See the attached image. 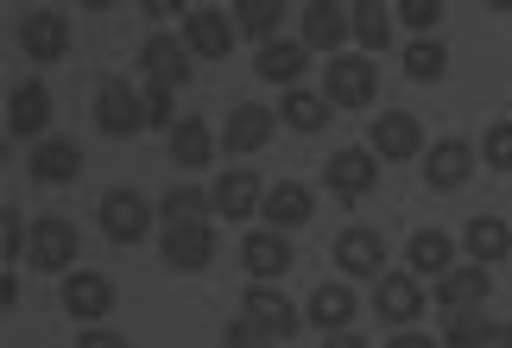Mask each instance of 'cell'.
I'll use <instances>...</instances> for the list:
<instances>
[{
    "label": "cell",
    "instance_id": "cell-9",
    "mask_svg": "<svg viewBox=\"0 0 512 348\" xmlns=\"http://www.w3.org/2000/svg\"><path fill=\"white\" fill-rule=\"evenodd\" d=\"M475 165H481V146H468L462 133H449V140H430V152L418 159V171H424V184L430 190H462L468 178H475Z\"/></svg>",
    "mask_w": 512,
    "mask_h": 348
},
{
    "label": "cell",
    "instance_id": "cell-8",
    "mask_svg": "<svg viewBox=\"0 0 512 348\" xmlns=\"http://www.w3.org/2000/svg\"><path fill=\"white\" fill-rule=\"evenodd\" d=\"M95 127L108 133V140H133V133H146V89L133 83H102L95 89Z\"/></svg>",
    "mask_w": 512,
    "mask_h": 348
},
{
    "label": "cell",
    "instance_id": "cell-17",
    "mask_svg": "<svg viewBox=\"0 0 512 348\" xmlns=\"http://www.w3.org/2000/svg\"><path fill=\"white\" fill-rule=\"evenodd\" d=\"M241 317H253V323H260V330H266L272 342H291V336L304 330V311H298V304H291V298L279 292V285H247Z\"/></svg>",
    "mask_w": 512,
    "mask_h": 348
},
{
    "label": "cell",
    "instance_id": "cell-15",
    "mask_svg": "<svg viewBox=\"0 0 512 348\" xmlns=\"http://www.w3.org/2000/svg\"><path fill=\"white\" fill-rule=\"evenodd\" d=\"M241 266L253 285H279L291 273V235H279V228H247L241 235Z\"/></svg>",
    "mask_w": 512,
    "mask_h": 348
},
{
    "label": "cell",
    "instance_id": "cell-38",
    "mask_svg": "<svg viewBox=\"0 0 512 348\" xmlns=\"http://www.w3.org/2000/svg\"><path fill=\"white\" fill-rule=\"evenodd\" d=\"M481 165H494V171H512V114L506 121L487 127V140H481Z\"/></svg>",
    "mask_w": 512,
    "mask_h": 348
},
{
    "label": "cell",
    "instance_id": "cell-36",
    "mask_svg": "<svg viewBox=\"0 0 512 348\" xmlns=\"http://www.w3.org/2000/svg\"><path fill=\"white\" fill-rule=\"evenodd\" d=\"M177 121H184V114H177V89L146 83V133H165V140H171Z\"/></svg>",
    "mask_w": 512,
    "mask_h": 348
},
{
    "label": "cell",
    "instance_id": "cell-12",
    "mask_svg": "<svg viewBox=\"0 0 512 348\" xmlns=\"http://www.w3.org/2000/svg\"><path fill=\"white\" fill-rule=\"evenodd\" d=\"M140 70H146V83H159V89H184L196 76V57L184 45V32H152L140 45Z\"/></svg>",
    "mask_w": 512,
    "mask_h": 348
},
{
    "label": "cell",
    "instance_id": "cell-19",
    "mask_svg": "<svg viewBox=\"0 0 512 348\" xmlns=\"http://www.w3.org/2000/svg\"><path fill=\"white\" fill-rule=\"evenodd\" d=\"M7 140H51V89L45 83H19L7 95Z\"/></svg>",
    "mask_w": 512,
    "mask_h": 348
},
{
    "label": "cell",
    "instance_id": "cell-41",
    "mask_svg": "<svg viewBox=\"0 0 512 348\" xmlns=\"http://www.w3.org/2000/svg\"><path fill=\"white\" fill-rule=\"evenodd\" d=\"M386 348H443V336H424V330H399Z\"/></svg>",
    "mask_w": 512,
    "mask_h": 348
},
{
    "label": "cell",
    "instance_id": "cell-5",
    "mask_svg": "<svg viewBox=\"0 0 512 348\" xmlns=\"http://www.w3.org/2000/svg\"><path fill=\"white\" fill-rule=\"evenodd\" d=\"M323 190H329V197H342V203H367L373 190H380V159H373L367 146H342V152H329V165H323Z\"/></svg>",
    "mask_w": 512,
    "mask_h": 348
},
{
    "label": "cell",
    "instance_id": "cell-7",
    "mask_svg": "<svg viewBox=\"0 0 512 348\" xmlns=\"http://www.w3.org/2000/svg\"><path fill=\"white\" fill-rule=\"evenodd\" d=\"M70 45H76L70 13H57V7H32L26 19H19V51H26L32 64H64Z\"/></svg>",
    "mask_w": 512,
    "mask_h": 348
},
{
    "label": "cell",
    "instance_id": "cell-24",
    "mask_svg": "<svg viewBox=\"0 0 512 348\" xmlns=\"http://www.w3.org/2000/svg\"><path fill=\"white\" fill-rule=\"evenodd\" d=\"M405 260H411V273H418V279H443L449 266H462L456 260V235H443V228H411Z\"/></svg>",
    "mask_w": 512,
    "mask_h": 348
},
{
    "label": "cell",
    "instance_id": "cell-44",
    "mask_svg": "<svg viewBox=\"0 0 512 348\" xmlns=\"http://www.w3.org/2000/svg\"><path fill=\"white\" fill-rule=\"evenodd\" d=\"M323 348H367V336H354V330H348V336H329Z\"/></svg>",
    "mask_w": 512,
    "mask_h": 348
},
{
    "label": "cell",
    "instance_id": "cell-40",
    "mask_svg": "<svg viewBox=\"0 0 512 348\" xmlns=\"http://www.w3.org/2000/svg\"><path fill=\"white\" fill-rule=\"evenodd\" d=\"M76 348H127V336L121 330H83V336H76Z\"/></svg>",
    "mask_w": 512,
    "mask_h": 348
},
{
    "label": "cell",
    "instance_id": "cell-14",
    "mask_svg": "<svg viewBox=\"0 0 512 348\" xmlns=\"http://www.w3.org/2000/svg\"><path fill=\"white\" fill-rule=\"evenodd\" d=\"M298 38L310 51H329V57H342V45L354 38V7H342V0H310V7H298Z\"/></svg>",
    "mask_w": 512,
    "mask_h": 348
},
{
    "label": "cell",
    "instance_id": "cell-21",
    "mask_svg": "<svg viewBox=\"0 0 512 348\" xmlns=\"http://www.w3.org/2000/svg\"><path fill=\"white\" fill-rule=\"evenodd\" d=\"M253 70L279 89H304V70H310V45L304 38H272V45L253 51Z\"/></svg>",
    "mask_w": 512,
    "mask_h": 348
},
{
    "label": "cell",
    "instance_id": "cell-4",
    "mask_svg": "<svg viewBox=\"0 0 512 348\" xmlns=\"http://www.w3.org/2000/svg\"><path fill=\"white\" fill-rule=\"evenodd\" d=\"M95 216H102V235L114 247H140L152 235V222H159V203H146L140 190H108Z\"/></svg>",
    "mask_w": 512,
    "mask_h": 348
},
{
    "label": "cell",
    "instance_id": "cell-1",
    "mask_svg": "<svg viewBox=\"0 0 512 348\" xmlns=\"http://www.w3.org/2000/svg\"><path fill=\"white\" fill-rule=\"evenodd\" d=\"M367 152H373L380 165H411V159H424V152H430L424 121H418V114H405V108L373 114V127H367Z\"/></svg>",
    "mask_w": 512,
    "mask_h": 348
},
{
    "label": "cell",
    "instance_id": "cell-27",
    "mask_svg": "<svg viewBox=\"0 0 512 348\" xmlns=\"http://www.w3.org/2000/svg\"><path fill=\"white\" fill-rule=\"evenodd\" d=\"M266 228H279V235H291V228H304V222H317V197H310L304 184H272L266 190Z\"/></svg>",
    "mask_w": 512,
    "mask_h": 348
},
{
    "label": "cell",
    "instance_id": "cell-42",
    "mask_svg": "<svg viewBox=\"0 0 512 348\" xmlns=\"http://www.w3.org/2000/svg\"><path fill=\"white\" fill-rule=\"evenodd\" d=\"M0 311H19V279H13V266H7V279H0Z\"/></svg>",
    "mask_w": 512,
    "mask_h": 348
},
{
    "label": "cell",
    "instance_id": "cell-34",
    "mask_svg": "<svg viewBox=\"0 0 512 348\" xmlns=\"http://www.w3.org/2000/svg\"><path fill=\"white\" fill-rule=\"evenodd\" d=\"M443 70H449L443 38H411V45H405V76H411V83H443Z\"/></svg>",
    "mask_w": 512,
    "mask_h": 348
},
{
    "label": "cell",
    "instance_id": "cell-33",
    "mask_svg": "<svg viewBox=\"0 0 512 348\" xmlns=\"http://www.w3.org/2000/svg\"><path fill=\"white\" fill-rule=\"evenodd\" d=\"M354 45H361V57H380L392 45V7L361 0V7H354Z\"/></svg>",
    "mask_w": 512,
    "mask_h": 348
},
{
    "label": "cell",
    "instance_id": "cell-31",
    "mask_svg": "<svg viewBox=\"0 0 512 348\" xmlns=\"http://www.w3.org/2000/svg\"><path fill=\"white\" fill-rule=\"evenodd\" d=\"M234 32L241 38H253V45H272V38H279V26H285V0H234Z\"/></svg>",
    "mask_w": 512,
    "mask_h": 348
},
{
    "label": "cell",
    "instance_id": "cell-43",
    "mask_svg": "<svg viewBox=\"0 0 512 348\" xmlns=\"http://www.w3.org/2000/svg\"><path fill=\"white\" fill-rule=\"evenodd\" d=\"M140 13H152V19H165V13H190V0H146Z\"/></svg>",
    "mask_w": 512,
    "mask_h": 348
},
{
    "label": "cell",
    "instance_id": "cell-10",
    "mask_svg": "<svg viewBox=\"0 0 512 348\" xmlns=\"http://www.w3.org/2000/svg\"><path fill=\"white\" fill-rule=\"evenodd\" d=\"M279 108H260V102H234L228 121H222V146L234 152V159H247V152H266L272 140H279Z\"/></svg>",
    "mask_w": 512,
    "mask_h": 348
},
{
    "label": "cell",
    "instance_id": "cell-39",
    "mask_svg": "<svg viewBox=\"0 0 512 348\" xmlns=\"http://www.w3.org/2000/svg\"><path fill=\"white\" fill-rule=\"evenodd\" d=\"M0 254H7V266L19 260V254H32V228L7 209V222H0Z\"/></svg>",
    "mask_w": 512,
    "mask_h": 348
},
{
    "label": "cell",
    "instance_id": "cell-3",
    "mask_svg": "<svg viewBox=\"0 0 512 348\" xmlns=\"http://www.w3.org/2000/svg\"><path fill=\"white\" fill-rule=\"evenodd\" d=\"M323 95L336 108H373V95H380V70H373V57L361 51H342L323 64Z\"/></svg>",
    "mask_w": 512,
    "mask_h": 348
},
{
    "label": "cell",
    "instance_id": "cell-37",
    "mask_svg": "<svg viewBox=\"0 0 512 348\" xmlns=\"http://www.w3.org/2000/svg\"><path fill=\"white\" fill-rule=\"evenodd\" d=\"M215 348H279V342H272L253 317H228V323H222V336H215Z\"/></svg>",
    "mask_w": 512,
    "mask_h": 348
},
{
    "label": "cell",
    "instance_id": "cell-22",
    "mask_svg": "<svg viewBox=\"0 0 512 348\" xmlns=\"http://www.w3.org/2000/svg\"><path fill=\"white\" fill-rule=\"evenodd\" d=\"M487 292H494V279H487V266H475V260H468V266H449V273L437 279V304H443L449 317H456V311H481Z\"/></svg>",
    "mask_w": 512,
    "mask_h": 348
},
{
    "label": "cell",
    "instance_id": "cell-35",
    "mask_svg": "<svg viewBox=\"0 0 512 348\" xmlns=\"http://www.w3.org/2000/svg\"><path fill=\"white\" fill-rule=\"evenodd\" d=\"M443 0H399V7H392V19H399V26H411V38H437V26H443Z\"/></svg>",
    "mask_w": 512,
    "mask_h": 348
},
{
    "label": "cell",
    "instance_id": "cell-18",
    "mask_svg": "<svg viewBox=\"0 0 512 348\" xmlns=\"http://www.w3.org/2000/svg\"><path fill=\"white\" fill-rule=\"evenodd\" d=\"M209 197H215V222H247V216H260V209H266V184L253 178L247 165H228L222 178H215Z\"/></svg>",
    "mask_w": 512,
    "mask_h": 348
},
{
    "label": "cell",
    "instance_id": "cell-20",
    "mask_svg": "<svg viewBox=\"0 0 512 348\" xmlns=\"http://www.w3.org/2000/svg\"><path fill=\"white\" fill-rule=\"evenodd\" d=\"M76 247H83V235H76V222L64 216H38L32 222V266L38 273H64V266H76Z\"/></svg>",
    "mask_w": 512,
    "mask_h": 348
},
{
    "label": "cell",
    "instance_id": "cell-30",
    "mask_svg": "<svg viewBox=\"0 0 512 348\" xmlns=\"http://www.w3.org/2000/svg\"><path fill=\"white\" fill-rule=\"evenodd\" d=\"M279 121H285L291 133H323L329 121H336V102H329V95H317V89H285Z\"/></svg>",
    "mask_w": 512,
    "mask_h": 348
},
{
    "label": "cell",
    "instance_id": "cell-45",
    "mask_svg": "<svg viewBox=\"0 0 512 348\" xmlns=\"http://www.w3.org/2000/svg\"><path fill=\"white\" fill-rule=\"evenodd\" d=\"M500 348H512V323H500Z\"/></svg>",
    "mask_w": 512,
    "mask_h": 348
},
{
    "label": "cell",
    "instance_id": "cell-29",
    "mask_svg": "<svg viewBox=\"0 0 512 348\" xmlns=\"http://www.w3.org/2000/svg\"><path fill=\"white\" fill-rule=\"evenodd\" d=\"M215 216V197L203 184H171L165 197H159V222L165 228H196V222H209Z\"/></svg>",
    "mask_w": 512,
    "mask_h": 348
},
{
    "label": "cell",
    "instance_id": "cell-25",
    "mask_svg": "<svg viewBox=\"0 0 512 348\" xmlns=\"http://www.w3.org/2000/svg\"><path fill=\"white\" fill-rule=\"evenodd\" d=\"M171 165H184V171H203V165H215V127L203 121V114H184V121L171 127Z\"/></svg>",
    "mask_w": 512,
    "mask_h": 348
},
{
    "label": "cell",
    "instance_id": "cell-26",
    "mask_svg": "<svg viewBox=\"0 0 512 348\" xmlns=\"http://www.w3.org/2000/svg\"><path fill=\"white\" fill-rule=\"evenodd\" d=\"M32 178L38 184H76V178H83V146L57 140V133H51V140H38L32 146Z\"/></svg>",
    "mask_w": 512,
    "mask_h": 348
},
{
    "label": "cell",
    "instance_id": "cell-23",
    "mask_svg": "<svg viewBox=\"0 0 512 348\" xmlns=\"http://www.w3.org/2000/svg\"><path fill=\"white\" fill-rule=\"evenodd\" d=\"M209 260H215V222L165 228V266H171V273H203Z\"/></svg>",
    "mask_w": 512,
    "mask_h": 348
},
{
    "label": "cell",
    "instance_id": "cell-13",
    "mask_svg": "<svg viewBox=\"0 0 512 348\" xmlns=\"http://www.w3.org/2000/svg\"><path fill=\"white\" fill-rule=\"evenodd\" d=\"M64 317H76L83 330H102V317H114V279L89 273V266L64 273Z\"/></svg>",
    "mask_w": 512,
    "mask_h": 348
},
{
    "label": "cell",
    "instance_id": "cell-28",
    "mask_svg": "<svg viewBox=\"0 0 512 348\" xmlns=\"http://www.w3.org/2000/svg\"><path fill=\"white\" fill-rule=\"evenodd\" d=\"M462 247H468V260L475 266H500L512 254V222L506 216H475L462 228Z\"/></svg>",
    "mask_w": 512,
    "mask_h": 348
},
{
    "label": "cell",
    "instance_id": "cell-11",
    "mask_svg": "<svg viewBox=\"0 0 512 348\" xmlns=\"http://www.w3.org/2000/svg\"><path fill=\"white\" fill-rule=\"evenodd\" d=\"M234 13L228 7H190L184 13V45H190V57L196 64H222V57L234 51Z\"/></svg>",
    "mask_w": 512,
    "mask_h": 348
},
{
    "label": "cell",
    "instance_id": "cell-16",
    "mask_svg": "<svg viewBox=\"0 0 512 348\" xmlns=\"http://www.w3.org/2000/svg\"><path fill=\"white\" fill-rule=\"evenodd\" d=\"M354 317H361V298H354L348 279H323L317 292L304 298V323H317L323 336H348Z\"/></svg>",
    "mask_w": 512,
    "mask_h": 348
},
{
    "label": "cell",
    "instance_id": "cell-32",
    "mask_svg": "<svg viewBox=\"0 0 512 348\" xmlns=\"http://www.w3.org/2000/svg\"><path fill=\"white\" fill-rule=\"evenodd\" d=\"M443 348H500V323L481 311H456L443 317Z\"/></svg>",
    "mask_w": 512,
    "mask_h": 348
},
{
    "label": "cell",
    "instance_id": "cell-2",
    "mask_svg": "<svg viewBox=\"0 0 512 348\" xmlns=\"http://www.w3.org/2000/svg\"><path fill=\"white\" fill-rule=\"evenodd\" d=\"M424 311H430V292H424L418 273H399V266H392V273L373 285V317H380L392 336H399V330H418Z\"/></svg>",
    "mask_w": 512,
    "mask_h": 348
},
{
    "label": "cell",
    "instance_id": "cell-6",
    "mask_svg": "<svg viewBox=\"0 0 512 348\" xmlns=\"http://www.w3.org/2000/svg\"><path fill=\"white\" fill-rule=\"evenodd\" d=\"M329 260L342 266V279H348V285H354V279H373V285H380V279L392 273V266H386V235H380V228H361V222L336 235Z\"/></svg>",
    "mask_w": 512,
    "mask_h": 348
}]
</instances>
